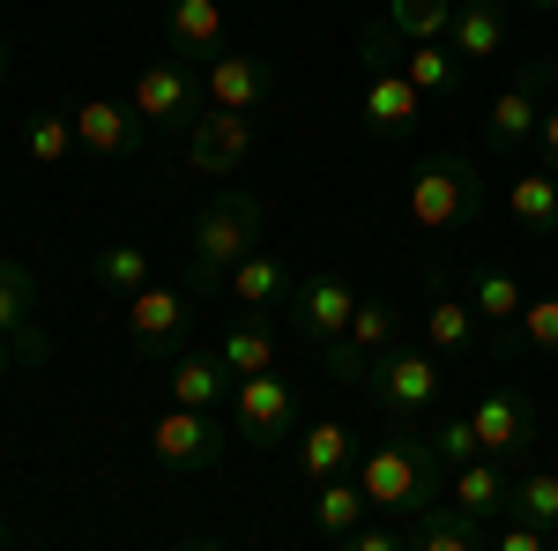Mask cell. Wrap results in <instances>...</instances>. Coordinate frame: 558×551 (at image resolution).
Instances as JSON below:
<instances>
[{
	"label": "cell",
	"mask_w": 558,
	"mask_h": 551,
	"mask_svg": "<svg viewBox=\"0 0 558 551\" xmlns=\"http://www.w3.org/2000/svg\"><path fill=\"white\" fill-rule=\"evenodd\" d=\"M350 313H357V291H350L343 268H313L291 284V321H299V336L320 350V343H336L350 328Z\"/></svg>",
	"instance_id": "11"
},
{
	"label": "cell",
	"mask_w": 558,
	"mask_h": 551,
	"mask_svg": "<svg viewBox=\"0 0 558 551\" xmlns=\"http://www.w3.org/2000/svg\"><path fill=\"white\" fill-rule=\"evenodd\" d=\"M470 418H476L484 455H499V463H521V455L536 447V403H529L521 387H484L470 403Z\"/></svg>",
	"instance_id": "12"
},
{
	"label": "cell",
	"mask_w": 558,
	"mask_h": 551,
	"mask_svg": "<svg viewBox=\"0 0 558 551\" xmlns=\"http://www.w3.org/2000/svg\"><path fill=\"white\" fill-rule=\"evenodd\" d=\"M402 75L425 89V97H462V83H470V68H462V52L447 38H432V45H410L402 52Z\"/></svg>",
	"instance_id": "26"
},
{
	"label": "cell",
	"mask_w": 558,
	"mask_h": 551,
	"mask_svg": "<svg viewBox=\"0 0 558 551\" xmlns=\"http://www.w3.org/2000/svg\"><path fill=\"white\" fill-rule=\"evenodd\" d=\"M216 358H223L239 381H246V373H268V366H276V336H268L260 321H231L223 343H216Z\"/></svg>",
	"instance_id": "29"
},
{
	"label": "cell",
	"mask_w": 558,
	"mask_h": 551,
	"mask_svg": "<svg viewBox=\"0 0 558 551\" xmlns=\"http://www.w3.org/2000/svg\"><path fill=\"white\" fill-rule=\"evenodd\" d=\"M8 75H15V45L0 38V89H8Z\"/></svg>",
	"instance_id": "41"
},
{
	"label": "cell",
	"mask_w": 558,
	"mask_h": 551,
	"mask_svg": "<svg viewBox=\"0 0 558 551\" xmlns=\"http://www.w3.org/2000/svg\"><path fill=\"white\" fill-rule=\"evenodd\" d=\"M31 313H38V268H31V261H15V254H0V336H15V343H23V358L45 366V358H52V343L31 328Z\"/></svg>",
	"instance_id": "14"
},
{
	"label": "cell",
	"mask_w": 558,
	"mask_h": 551,
	"mask_svg": "<svg viewBox=\"0 0 558 551\" xmlns=\"http://www.w3.org/2000/svg\"><path fill=\"white\" fill-rule=\"evenodd\" d=\"M89 276L105 284L112 298H134L142 284H149V254L134 247V239H112V247H97V261H89Z\"/></svg>",
	"instance_id": "28"
},
{
	"label": "cell",
	"mask_w": 558,
	"mask_h": 551,
	"mask_svg": "<svg viewBox=\"0 0 558 551\" xmlns=\"http://www.w3.org/2000/svg\"><path fill=\"white\" fill-rule=\"evenodd\" d=\"M343 544H350V551H395V544H410V537H395L387 522H380V529H365V522H357V529H350Z\"/></svg>",
	"instance_id": "39"
},
{
	"label": "cell",
	"mask_w": 558,
	"mask_h": 551,
	"mask_svg": "<svg viewBox=\"0 0 558 551\" xmlns=\"http://www.w3.org/2000/svg\"><path fill=\"white\" fill-rule=\"evenodd\" d=\"M447 45L462 52V68L499 60V45H507V8H499V0H454V31H447Z\"/></svg>",
	"instance_id": "21"
},
{
	"label": "cell",
	"mask_w": 558,
	"mask_h": 551,
	"mask_svg": "<svg viewBox=\"0 0 558 551\" xmlns=\"http://www.w3.org/2000/svg\"><path fill=\"white\" fill-rule=\"evenodd\" d=\"M484 202H492V187L462 149H425L410 165V224L417 231H470Z\"/></svg>",
	"instance_id": "3"
},
{
	"label": "cell",
	"mask_w": 558,
	"mask_h": 551,
	"mask_svg": "<svg viewBox=\"0 0 558 551\" xmlns=\"http://www.w3.org/2000/svg\"><path fill=\"white\" fill-rule=\"evenodd\" d=\"M231 447V432L216 424V410H186V403H165L149 418V455L172 469V477H209Z\"/></svg>",
	"instance_id": "5"
},
{
	"label": "cell",
	"mask_w": 558,
	"mask_h": 551,
	"mask_svg": "<svg viewBox=\"0 0 558 551\" xmlns=\"http://www.w3.org/2000/svg\"><path fill=\"white\" fill-rule=\"evenodd\" d=\"M260 231H268V202L246 194V187H231V194L202 202V216L186 224V247H194V261H186V291L216 298L223 284H231L239 261L260 254Z\"/></svg>",
	"instance_id": "1"
},
{
	"label": "cell",
	"mask_w": 558,
	"mask_h": 551,
	"mask_svg": "<svg viewBox=\"0 0 558 551\" xmlns=\"http://www.w3.org/2000/svg\"><path fill=\"white\" fill-rule=\"evenodd\" d=\"M365 358H380L387 343H402V313H395V298H357V313H350V328H343Z\"/></svg>",
	"instance_id": "30"
},
{
	"label": "cell",
	"mask_w": 558,
	"mask_h": 551,
	"mask_svg": "<svg viewBox=\"0 0 558 551\" xmlns=\"http://www.w3.org/2000/svg\"><path fill=\"white\" fill-rule=\"evenodd\" d=\"M291 424H299V387L283 381L276 366L268 373H246V381L231 387V440L276 447V440H291Z\"/></svg>",
	"instance_id": "8"
},
{
	"label": "cell",
	"mask_w": 558,
	"mask_h": 551,
	"mask_svg": "<svg viewBox=\"0 0 558 551\" xmlns=\"http://www.w3.org/2000/svg\"><path fill=\"white\" fill-rule=\"evenodd\" d=\"M417 105H425V89L410 83L402 68H380V75H365V128L373 134H417Z\"/></svg>",
	"instance_id": "17"
},
{
	"label": "cell",
	"mask_w": 558,
	"mask_h": 551,
	"mask_svg": "<svg viewBox=\"0 0 558 551\" xmlns=\"http://www.w3.org/2000/svg\"><path fill=\"white\" fill-rule=\"evenodd\" d=\"M291 261H276V254H246L239 268H231V284L223 291L239 298V306H276V298H291Z\"/></svg>",
	"instance_id": "27"
},
{
	"label": "cell",
	"mask_w": 558,
	"mask_h": 551,
	"mask_svg": "<svg viewBox=\"0 0 558 551\" xmlns=\"http://www.w3.org/2000/svg\"><path fill=\"white\" fill-rule=\"evenodd\" d=\"M299 469L320 484V477H343V469H357V440H350V424L320 418L299 432Z\"/></svg>",
	"instance_id": "25"
},
{
	"label": "cell",
	"mask_w": 558,
	"mask_h": 551,
	"mask_svg": "<svg viewBox=\"0 0 558 551\" xmlns=\"http://www.w3.org/2000/svg\"><path fill=\"white\" fill-rule=\"evenodd\" d=\"M373 410H380L395 432H410L417 418H432L439 410V358L432 350H417V343H387L380 358H373V373H365V387H357Z\"/></svg>",
	"instance_id": "4"
},
{
	"label": "cell",
	"mask_w": 558,
	"mask_h": 551,
	"mask_svg": "<svg viewBox=\"0 0 558 551\" xmlns=\"http://www.w3.org/2000/svg\"><path fill=\"white\" fill-rule=\"evenodd\" d=\"M179 157H186V171H202V179H231V171L254 157V112L202 105L186 120V134H179Z\"/></svg>",
	"instance_id": "6"
},
{
	"label": "cell",
	"mask_w": 558,
	"mask_h": 551,
	"mask_svg": "<svg viewBox=\"0 0 558 551\" xmlns=\"http://www.w3.org/2000/svg\"><path fill=\"white\" fill-rule=\"evenodd\" d=\"M134 112H142V128H165V134H186V120L202 112V68L194 60H157V68H142L134 75Z\"/></svg>",
	"instance_id": "9"
},
{
	"label": "cell",
	"mask_w": 558,
	"mask_h": 551,
	"mask_svg": "<svg viewBox=\"0 0 558 551\" xmlns=\"http://www.w3.org/2000/svg\"><path fill=\"white\" fill-rule=\"evenodd\" d=\"M365 514H373V500H365L357 469H343V477H320V484H313V529H320L328 544H343Z\"/></svg>",
	"instance_id": "23"
},
{
	"label": "cell",
	"mask_w": 558,
	"mask_h": 551,
	"mask_svg": "<svg viewBox=\"0 0 558 551\" xmlns=\"http://www.w3.org/2000/svg\"><path fill=\"white\" fill-rule=\"evenodd\" d=\"M276 97V60L268 52H239L223 45L202 60V105H231V112H260Z\"/></svg>",
	"instance_id": "10"
},
{
	"label": "cell",
	"mask_w": 558,
	"mask_h": 551,
	"mask_svg": "<svg viewBox=\"0 0 558 551\" xmlns=\"http://www.w3.org/2000/svg\"><path fill=\"white\" fill-rule=\"evenodd\" d=\"M558 97V52L544 60H529L514 83L492 97V112H484V134L499 142V149H529L536 142V120H544V105Z\"/></svg>",
	"instance_id": "7"
},
{
	"label": "cell",
	"mask_w": 558,
	"mask_h": 551,
	"mask_svg": "<svg viewBox=\"0 0 558 551\" xmlns=\"http://www.w3.org/2000/svg\"><path fill=\"white\" fill-rule=\"evenodd\" d=\"M186 321H194V291L142 284V291L128 298V336H134V350H142V358H165V350H179Z\"/></svg>",
	"instance_id": "13"
},
{
	"label": "cell",
	"mask_w": 558,
	"mask_h": 551,
	"mask_svg": "<svg viewBox=\"0 0 558 551\" xmlns=\"http://www.w3.org/2000/svg\"><path fill=\"white\" fill-rule=\"evenodd\" d=\"M402 52H410V38L395 31V23H365V38H357V60H365V75H380V68H402Z\"/></svg>",
	"instance_id": "35"
},
{
	"label": "cell",
	"mask_w": 558,
	"mask_h": 551,
	"mask_svg": "<svg viewBox=\"0 0 558 551\" xmlns=\"http://www.w3.org/2000/svg\"><path fill=\"white\" fill-rule=\"evenodd\" d=\"M223 31H231V23H223L216 0H172V8H165V38H172V52L194 60V68H202L209 52H223Z\"/></svg>",
	"instance_id": "19"
},
{
	"label": "cell",
	"mask_w": 558,
	"mask_h": 551,
	"mask_svg": "<svg viewBox=\"0 0 558 551\" xmlns=\"http://www.w3.org/2000/svg\"><path fill=\"white\" fill-rule=\"evenodd\" d=\"M425 447H432L447 469H462V463H476V455H484V440H476V418H470V410H447V418L425 432Z\"/></svg>",
	"instance_id": "34"
},
{
	"label": "cell",
	"mask_w": 558,
	"mask_h": 551,
	"mask_svg": "<svg viewBox=\"0 0 558 551\" xmlns=\"http://www.w3.org/2000/svg\"><path fill=\"white\" fill-rule=\"evenodd\" d=\"M507 492H514V477H507L499 455H476V463L447 469V500L462 514H476V522H499V514H507Z\"/></svg>",
	"instance_id": "18"
},
{
	"label": "cell",
	"mask_w": 558,
	"mask_h": 551,
	"mask_svg": "<svg viewBox=\"0 0 558 551\" xmlns=\"http://www.w3.org/2000/svg\"><path fill=\"white\" fill-rule=\"evenodd\" d=\"M529 8H536V15H551V8H558V0H529Z\"/></svg>",
	"instance_id": "42"
},
{
	"label": "cell",
	"mask_w": 558,
	"mask_h": 551,
	"mask_svg": "<svg viewBox=\"0 0 558 551\" xmlns=\"http://www.w3.org/2000/svg\"><path fill=\"white\" fill-rule=\"evenodd\" d=\"M165 387H172V403H186V410H216V403L239 387V373H231L223 358H209V350H179Z\"/></svg>",
	"instance_id": "22"
},
{
	"label": "cell",
	"mask_w": 558,
	"mask_h": 551,
	"mask_svg": "<svg viewBox=\"0 0 558 551\" xmlns=\"http://www.w3.org/2000/svg\"><path fill=\"white\" fill-rule=\"evenodd\" d=\"M402 537H410L417 551H476V544H492V522H476V514H462L454 500H439V507L410 514Z\"/></svg>",
	"instance_id": "20"
},
{
	"label": "cell",
	"mask_w": 558,
	"mask_h": 551,
	"mask_svg": "<svg viewBox=\"0 0 558 551\" xmlns=\"http://www.w3.org/2000/svg\"><path fill=\"white\" fill-rule=\"evenodd\" d=\"M0 544H15V529H8V522H0Z\"/></svg>",
	"instance_id": "43"
},
{
	"label": "cell",
	"mask_w": 558,
	"mask_h": 551,
	"mask_svg": "<svg viewBox=\"0 0 558 551\" xmlns=\"http://www.w3.org/2000/svg\"><path fill=\"white\" fill-rule=\"evenodd\" d=\"M425 336L439 358H462V350H476V336H484V321H476L470 291H454L439 268H432V306H425Z\"/></svg>",
	"instance_id": "16"
},
{
	"label": "cell",
	"mask_w": 558,
	"mask_h": 551,
	"mask_svg": "<svg viewBox=\"0 0 558 551\" xmlns=\"http://www.w3.org/2000/svg\"><path fill=\"white\" fill-rule=\"evenodd\" d=\"M23 157L31 165H68L75 157V112H38L23 128Z\"/></svg>",
	"instance_id": "33"
},
{
	"label": "cell",
	"mask_w": 558,
	"mask_h": 551,
	"mask_svg": "<svg viewBox=\"0 0 558 551\" xmlns=\"http://www.w3.org/2000/svg\"><path fill=\"white\" fill-rule=\"evenodd\" d=\"M15 366H31V358H23V343H15V336H0V381H8Z\"/></svg>",
	"instance_id": "40"
},
{
	"label": "cell",
	"mask_w": 558,
	"mask_h": 551,
	"mask_svg": "<svg viewBox=\"0 0 558 551\" xmlns=\"http://www.w3.org/2000/svg\"><path fill=\"white\" fill-rule=\"evenodd\" d=\"M551 544H558V522H551Z\"/></svg>",
	"instance_id": "44"
},
{
	"label": "cell",
	"mask_w": 558,
	"mask_h": 551,
	"mask_svg": "<svg viewBox=\"0 0 558 551\" xmlns=\"http://www.w3.org/2000/svg\"><path fill=\"white\" fill-rule=\"evenodd\" d=\"M529 149H544V171H558V97L544 105V120H536V142Z\"/></svg>",
	"instance_id": "38"
},
{
	"label": "cell",
	"mask_w": 558,
	"mask_h": 551,
	"mask_svg": "<svg viewBox=\"0 0 558 551\" xmlns=\"http://www.w3.org/2000/svg\"><path fill=\"white\" fill-rule=\"evenodd\" d=\"M357 484H365L373 514H425L447 500V463L425 440H380L357 455Z\"/></svg>",
	"instance_id": "2"
},
{
	"label": "cell",
	"mask_w": 558,
	"mask_h": 551,
	"mask_svg": "<svg viewBox=\"0 0 558 551\" xmlns=\"http://www.w3.org/2000/svg\"><path fill=\"white\" fill-rule=\"evenodd\" d=\"M75 149L89 157H134L142 149V112L120 97H83L75 105Z\"/></svg>",
	"instance_id": "15"
},
{
	"label": "cell",
	"mask_w": 558,
	"mask_h": 551,
	"mask_svg": "<svg viewBox=\"0 0 558 551\" xmlns=\"http://www.w3.org/2000/svg\"><path fill=\"white\" fill-rule=\"evenodd\" d=\"M387 23L410 45H432V38L454 31V0H387Z\"/></svg>",
	"instance_id": "31"
},
{
	"label": "cell",
	"mask_w": 558,
	"mask_h": 551,
	"mask_svg": "<svg viewBox=\"0 0 558 551\" xmlns=\"http://www.w3.org/2000/svg\"><path fill=\"white\" fill-rule=\"evenodd\" d=\"M507 514L536 522V529H551V522H558V469H521L514 492H507Z\"/></svg>",
	"instance_id": "32"
},
{
	"label": "cell",
	"mask_w": 558,
	"mask_h": 551,
	"mask_svg": "<svg viewBox=\"0 0 558 551\" xmlns=\"http://www.w3.org/2000/svg\"><path fill=\"white\" fill-rule=\"evenodd\" d=\"M320 373H328V381H343V387H365L373 358H365L350 336H336V343H320Z\"/></svg>",
	"instance_id": "37"
},
{
	"label": "cell",
	"mask_w": 558,
	"mask_h": 551,
	"mask_svg": "<svg viewBox=\"0 0 558 551\" xmlns=\"http://www.w3.org/2000/svg\"><path fill=\"white\" fill-rule=\"evenodd\" d=\"M507 216H514L529 239H558V171H521L507 187Z\"/></svg>",
	"instance_id": "24"
},
{
	"label": "cell",
	"mask_w": 558,
	"mask_h": 551,
	"mask_svg": "<svg viewBox=\"0 0 558 551\" xmlns=\"http://www.w3.org/2000/svg\"><path fill=\"white\" fill-rule=\"evenodd\" d=\"M521 343H529V350H544V358H558V291L521 306Z\"/></svg>",
	"instance_id": "36"
}]
</instances>
